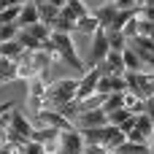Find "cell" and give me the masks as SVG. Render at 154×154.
<instances>
[{
  "mask_svg": "<svg viewBox=\"0 0 154 154\" xmlns=\"http://www.w3.org/2000/svg\"><path fill=\"white\" fill-rule=\"evenodd\" d=\"M76 89H79V79H62V81L49 84V89L43 95V103H41V111H60L62 106L73 103Z\"/></svg>",
  "mask_w": 154,
  "mask_h": 154,
  "instance_id": "cell-1",
  "label": "cell"
},
{
  "mask_svg": "<svg viewBox=\"0 0 154 154\" xmlns=\"http://www.w3.org/2000/svg\"><path fill=\"white\" fill-rule=\"evenodd\" d=\"M84 143H97V146H106L108 152H114L119 143H125V133L114 125H103V127H89V130H79Z\"/></svg>",
  "mask_w": 154,
  "mask_h": 154,
  "instance_id": "cell-2",
  "label": "cell"
},
{
  "mask_svg": "<svg viewBox=\"0 0 154 154\" xmlns=\"http://www.w3.org/2000/svg\"><path fill=\"white\" fill-rule=\"evenodd\" d=\"M51 43H54V51H57V60H62L65 65H70L73 70H79L81 76L87 73V65L79 60L76 54V43L70 41L68 32H51Z\"/></svg>",
  "mask_w": 154,
  "mask_h": 154,
  "instance_id": "cell-3",
  "label": "cell"
},
{
  "mask_svg": "<svg viewBox=\"0 0 154 154\" xmlns=\"http://www.w3.org/2000/svg\"><path fill=\"white\" fill-rule=\"evenodd\" d=\"M30 135H32V125L30 119L22 116V111H11V125H8V138L11 143H30Z\"/></svg>",
  "mask_w": 154,
  "mask_h": 154,
  "instance_id": "cell-4",
  "label": "cell"
},
{
  "mask_svg": "<svg viewBox=\"0 0 154 154\" xmlns=\"http://www.w3.org/2000/svg\"><path fill=\"white\" fill-rule=\"evenodd\" d=\"M32 119H35V125H38V127H51V130H57V133L73 130L70 119H65V116H62V114H57V111H35V114H32Z\"/></svg>",
  "mask_w": 154,
  "mask_h": 154,
  "instance_id": "cell-5",
  "label": "cell"
},
{
  "mask_svg": "<svg viewBox=\"0 0 154 154\" xmlns=\"http://www.w3.org/2000/svg\"><path fill=\"white\" fill-rule=\"evenodd\" d=\"M135 54H138V60L152 70L154 68V41L152 38H146V35H135V38H130V43H127Z\"/></svg>",
  "mask_w": 154,
  "mask_h": 154,
  "instance_id": "cell-6",
  "label": "cell"
},
{
  "mask_svg": "<svg viewBox=\"0 0 154 154\" xmlns=\"http://www.w3.org/2000/svg\"><path fill=\"white\" fill-rule=\"evenodd\" d=\"M106 54H108V30L97 27L95 35H92V49H89V62H92V68L100 65V62L106 60Z\"/></svg>",
  "mask_w": 154,
  "mask_h": 154,
  "instance_id": "cell-7",
  "label": "cell"
},
{
  "mask_svg": "<svg viewBox=\"0 0 154 154\" xmlns=\"http://www.w3.org/2000/svg\"><path fill=\"white\" fill-rule=\"evenodd\" d=\"M57 154H84V138L76 127L60 133V152Z\"/></svg>",
  "mask_w": 154,
  "mask_h": 154,
  "instance_id": "cell-8",
  "label": "cell"
},
{
  "mask_svg": "<svg viewBox=\"0 0 154 154\" xmlns=\"http://www.w3.org/2000/svg\"><path fill=\"white\" fill-rule=\"evenodd\" d=\"M76 122H79V127H81V130H89V127H103V125H108V116H106V111H103V108H92V111L79 114V116H76Z\"/></svg>",
  "mask_w": 154,
  "mask_h": 154,
  "instance_id": "cell-9",
  "label": "cell"
},
{
  "mask_svg": "<svg viewBox=\"0 0 154 154\" xmlns=\"http://www.w3.org/2000/svg\"><path fill=\"white\" fill-rule=\"evenodd\" d=\"M111 92H127V84L122 76H108L103 73L97 81V95H111Z\"/></svg>",
  "mask_w": 154,
  "mask_h": 154,
  "instance_id": "cell-10",
  "label": "cell"
},
{
  "mask_svg": "<svg viewBox=\"0 0 154 154\" xmlns=\"http://www.w3.org/2000/svg\"><path fill=\"white\" fill-rule=\"evenodd\" d=\"M100 65H103V73H108V76H122V73H125L122 51H108V54H106V60H103Z\"/></svg>",
  "mask_w": 154,
  "mask_h": 154,
  "instance_id": "cell-11",
  "label": "cell"
},
{
  "mask_svg": "<svg viewBox=\"0 0 154 154\" xmlns=\"http://www.w3.org/2000/svg\"><path fill=\"white\" fill-rule=\"evenodd\" d=\"M116 14H119V8L114 5V3H106V5H100L92 16L97 19V24L103 27V30H108L111 24H114V19H116Z\"/></svg>",
  "mask_w": 154,
  "mask_h": 154,
  "instance_id": "cell-12",
  "label": "cell"
},
{
  "mask_svg": "<svg viewBox=\"0 0 154 154\" xmlns=\"http://www.w3.org/2000/svg\"><path fill=\"white\" fill-rule=\"evenodd\" d=\"M38 22V5L35 3H22V11H19V19H16V27L22 30V27H30V24H35Z\"/></svg>",
  "mask_w": 154,
  "mask_h": 154,
  "instance_id": "cell-13",
  "label": "cell"
},
{
  "mask_svg": "<svg viewBox=\"0 0 154 154\" xmlns=\"http://www.w3.org/2000/svg\"><path fill=\"white\" fill-rule=\"evenodd\" d=\"M62 14H65L68 19L79 22V19H81V16H87L89 11H87V3H81V0H65V5H62Z\"/></svg>",
  "mask_w": 154,
  "mask_h": 154,
  "instance_id": "cell-14",
  "label": "cell"
},
{
  "mask_svg": "<svg viewBox=\"0 0 154 154\" xmlns=\"http://www.w3.org/2000/svg\"><path fill=\"white\" fill-rule=\"evenodd\" d=\"M114 154H152V146L149 143H133L125 138V143H119L114 149Z\"/></svg>",
  "mask_w": 154,
  "mask_h": 154,
  "instance_id": "cell-15",
  "label": "cell"
},
{
  "mask_svg": "<svg viewBox=\"0 0 154 154\" xmlns=\"http://www.w3.org/2000/svg\"><path fill=\"white\" fill-rule=\"evenodd\" d=\"M57 16H60V8L57 5H51V3H41L38 5V22H43V24H54L57 22Z\"/></svg>",
  "mask_w": 154,
  "mask_h": 154,
  "instance_id": "cell-16",
  "label": "cell"
},
{
  "mask_svg": "<svg viewBox=\"0 0 154 154\" xmlns=\"http://www.w3.org/2000/svg\"><path fill=\"white\" fill-rule=\"evenodd\" d=\"M122 60H125V70H135V73H143V70H149L141 60H138V54L127 46L125 51H122Z\"/></svg>",
  "mask_w": 154,
  "mask_h": 154,
  "instance_id": "cell-17",
  "label": "cell"
},
{
  "mask_svg": "<svg viewBox=\"0 0 154 154\" xmlns=\"http://www.w3.org/2000/svg\"><path fill=\"white\" fill-rule=\"evenodd\" d=\"M22 54H24V46H22L16 38H14V41H5V43H0V57H8V60H14V62H16Z\"/></svg>",
  "mask_w": 154,
  "mask_h": 154,
  "instance_id": "cell-18",
  "label": "cell"
},
{
  "mask_svg": "<svg viewBox=\"0 0 154 154\" xmlns=\"http://www.w3.org/2000/svg\"><path fill=\"white\" fill-rule=\"evenodd\" d=\"M22 30H27V32H30V35L38 41V43L49 41V38H51V32H54V30H51L49 24H43V22H35V24H30V27H22Z\"/></svg>",
  "mask_w": 154,
  "mask_h": 154,
  "instance_id": "cell-19",
  "label": "cell"
},
{
  "mask_svg": "<svg viewBox=\"0 0 154 154\" xmlns=\"http://www.w3.org/2000/svg\"><path fill=\"white\" fill-rule=\"evenodd\" d=\"M16 81V62L8 57H0V84Z\"/></svg>",
  "mask_w": 154,
  "mask_h": 154,
  "instance_id": "cell-20",
  "label": "cell"
},
{
  "mask_svg": "<svg viewBox=\"0 0 154 154\" xmlns=\"http://www.w3.org/2000/svg\"><path fill=\"white\" fill-rule=\"evenodd\" d=\"M133 130H138V133H141V135H146V138H152V135H154V125H152V119H149V114H146V111L135 116V127H133Z\"/></svg>",
  "mask_w": 154,
  "mask_h": 154,
  "instance_id": "cell-21",
  "label": "cell"
},
{
  "mask_svg": "<svg viewBox=\"0 0 154 154\" xmlns=\"http://www.w3.org/2000/svg\"><path fill=\"white\" fill-rule=\"evenodd\" d=\"M51 30H54V32H68V35H70V32L76 30V22L68 19V16L62 14V8H60V16H57V22L51 24Z\"/></svg>",
  "mask_w": 154,
  "mask_h": 154,
  "instance_id": "cell-22",
  "label": "cell"
},
{
  "mask_svg": "<svg viewBox=\"0 0 154 154\" xmlns=\"http://www.w3.org/2000/svg\"><path fill=\"white\" fill-rule=\"evenodd\" d=\"M97 27H100V24H97V19H95L92 14H87V16H81V19L76 22V30H81L84 35H95Z\"/></svg>",
  "mask_w": 154,
  "mask_h": 154,
  "instance_id": "cell-23",
  "label": "cell"
},
{
  "mask_svg": "<svg viewBox=\"0 0 154 154\" xmlns=\"http://www.w3.org/2000/svg\"><path fill=\"white\" fill-rule=\"evenodd\" d=\"M127 38L122 32H108V51H125L127 49Z\"/></svg>",
  "mask_w": 154,
  "mask_h": 154,
  "instance_id": "cell-24",
  "label": "cell"
},
{
  "mask_svg": "<svg viewBox=\"0 0 154 154\" xmlns=\"http://www.w3.org/2000/svg\"><path fill=\"white\" fill-rule=\"evenodd\" d=\"M122 95H125V92H111V95H106V100H103L100 108H103L106 114H108V111H116V108H125V106H122Z\"/></svg>",
  "mask_w": 154,
  "mask_h": 154,
  "instance_id": "cell-25",
  "label": "cell"
},
{
  "mask_svg": "<svg viewBox=\"0 0 154 154\" xmlns=\"http://www.w3.org/2000/svg\"><path fill=\"white\" fill-rule=\"evenodd\" d=\"M16 41H19V43H22L24 49H30V51H38V49H41V43H38V41H35V38H32V35L27 32V30H19Z\"/></svg>",
  "mask_w": 154,
  "mask_h": 154,
  "instance_id": "cell-26",
  "label": "cell"
},
{
  "mask_svg": "<svg viewBox=\"0 0 154 154\" xmlns=\"http://www.w3.org/2000/svg\"><path fill=\"white\" fill-rule=\"evenodd\" d=\"M19 11H22V5H11V8H5V11H0V24H16Z\"/></svg>",
  "mask_w": 154,
  "mask_h": 154,
  "instance_id": "cell-27",
  "label": "cell"
},
{
  "mask_svg": "<svg viewBox=\"0 0 154 154\" xmlns=\"http://www.w3.org/2000/svg\"><path fill=\"white\" fill-rule=\"evenodd\" d=\"M106 116H108V125L119 127V125H122V122H125V119L130 116V111H127V108H116V111H108Z\"/></svg>",
  "mask_w": 154,
  "mask_h": 154,
  "instance_id": "cell-28",
  "label": "cell"
},
{
  "mask_svg": "<svg viewBox=\"0 0 154 154\" xmlns=\"http://www.w3.org/2000/svg\"><path fill=\"white\" fill-rule=\"evenodd\" d=\"M16 35H19V27H16V24H0V43L14 41Z\"/></svg>",
  "mask_w": 154,
  "mask_h": 154,
  "instance_id": "cell-29",
  "label": "cell"
},
{
  "mask_svg": "<svg viewBox=\"0 0 154 154\" xmlns=\"http://www.w3.org/2000/svg\"><path fill=\"white\" fill-rule=\"evenodd\" d=\"M138 35H146V38H152V41H154V22L138 16Z\"/></svg>",
  "mask_w": 154,
  "mask_h": 154,
  "instance_id": "cell-30",
  "label": "cell"
},
{
  "mask_svg": "<svg viewBox=\"0 0 154 154\" xmlns=\"http://www.w3.org/2000/svg\"><path fill=\"white\" fill-rule=\"evenodd\" d=\"M122 35H125V38H127V41H130V38H135V35H138V16H135V19H130V22H127V24H125V30H122Z\"/></svg>",
  "mask_w": 154,
  "mask_h": 154,
  "instance_id": "cell-31",
  "label": "cell"
},
{
  "mask_svg": "<svg viewBox=\"0 0 154 154\" xmlns=\"http://www.w3.org/2000/svg\"><path fill=\"white\" fill-rule=\"evenodd\" d=\"M0 154H24V143H5L0 146Z\"/></svg>",
  "mask_w": 154,
  "mask_h": 154,
  "instance_id": "cell-32",
  "label": "cell"
},
{
  "mask_svg": "<svg viewBox=\"0 0 154 154\" xmlns=\"http://www.w3.org/2000/svg\"><path fill=\"white\" fill-rule=\"evenodd\" d=\"M84 154H114V152H108L106 146H97V143H84Z\"/></svg>",
  "mask_w": 154,
  "mask_h": 154,
  "instance_id": "cell-33",
  "label": "cell"
},
{
  "mask_svg": "<svg viewBox=\"0 0 154 154\" xmlns=\"http://www.w3.org/2000/svg\"><path fill=\"white\" fill-rule=\"evenodd\" d=\"M125 138H127V141H133V143H149V138H146V135H141L138 130H130Z\"/></svg>",
  "mask_w": 154,
  "mask_h": 154,
  "instance_id": "cell-34",
  "label": "cell"
},
{
  "mask_svg": "<svg viewBox=\"0 0 154 154\" xmlns=\"http://www.w3.org/2000/svg\"><path fill=\"white\" fill-rule=\"evenodd\" d=\"M24 154H49V152H46V149H43L41 143H35V141H30V143L24 146Z\"/></svg>",
  "mask_w": 154,
  "mask_h": 154,
  "instance_id": "cell-35",
  "label": "cell"
},
{
  "mask_svg": "<svg viewBox=\"0 0 154 154\" xmlns=\"http://www.w3.org/2000/svg\"><path fill=\"white\" fill-rule=\"evenodd\" d=\"M133 127H135V114H130V116H127V119H125V122L119 125V130H122L125 135H127V133H130Z\"/></svg>",
  "mask_w": 154,
  "mask_h": 154,
  "instance_id": "cell-36",
  "label": "cell"
},
{
  "mask_svg": "<svg viewBox=\"0 0 154 154\" xmlns=\"http://www.w3.org/2000/svg\"><path fill=\"white\" fill-rule=\"evenodd\" d=\"M119 11H127V8H135V0H111Z\"/></svg>",
  "mask_w": 154,
  "mask_h": 154,
  "instance_id": "cell-37",
  "label": "cell"
},
{
  "mask_svg": "<svg viewBox=\"0 0 154 154\" xmlns=\"http://www.w3.org/2000/svg\"><path fill=\"white\" fill-rule=\"evenodd\" d=\"M24 0H0V11H5V8H11V5H22Z\"/></svg>",
  "mask_w": 154,
  "mask_h": 154,
  "instance_id": "cell-38",
  "label": "cell"
},
{
  "mask_svg": "<svg viewBox=\"0 0 154 154\" xmlns=\"http://www.w3.org/2000/svg\"><path fill=\"white\" fill-rule=\"evenodd\" d=\"M141 16H143V19H149V22H154V8L143 5V8H141Z\"/></svg>",
  "mask_w": 154,
  "mask_h": 154,
  "instance_id": "cell-39",
  "label": "cell"
},
{
  "mask_svg": "<svg viewBox=\"0 0 154 154\" xmlns=\"http://www.w3.org/2000/svg\"><path fill=\"white\" fill-rule=\"evenodd\" d=\"M11 108H14V103H0V116H3V114H8Z\"/></svg>",
  "mask_w": 154,
  "mask_h": 154,
  "instance_id": "cell-40",
  "label": "cell"
},
{
  "mask_svg": "<svg viewBox=\"0 0 154 154\" xmlns=\"http://www.w3.org/2000/svg\"><path fill=\"white\" fill-rule=\"evenodd\" d=\"M46 3H51V5H57V8H62V5H65V0H46Z\"/></svg>",
  "mask_w": 154,
  "mask_h": 154,
  "instance_id": "cell-41",
  "label": "cell"
},
{
  "mask_svg": "<svg viewBox=\"0 0 154 154\" xmlns=\"http://www.w3.org/2000/svg\"><path fill=\"white\" fill-rule=\"evenodd\" d=\"M146 3H149V0H135V5H138V8H143Z\"/></svg>",
  "mask_w": 154,
  "mask_h": 154,
  "instance_id": "cell-42",
  "label": "cell"
},
{
  "mask_svg": "<svg viewBox=\"0 0 154 154\" xmlns=\"http://www.w3.org/2000/svg\"><path fill=\"white\" fill-rule=\"evenodd\" d=\"M146 5H149V8H154V0H149V3H146Z\"/></svg>",
  "mask_w": 154,
  "mask_h": 154,
  "instance_id": "cell-43",
  "label": "cell"
},
{
  "mask_svg": "<svg viewBox=\"0 0 154 154\" xmlns=\"http://www.w3.org/2000/svg\"><path fill=\"white\" fill-rule=\"evenodd\" d=\"M152 152H154V135H152Z\"/></svg>",
  "mask_w": 154,
  "mask_h": 154,
  "instance_id": "cell-44",
  "label": "cell"
},
{
  "mask_svg": "<svg viewBox=\"0 0 154 154\" xmlns=\"http://www.w3.org/2000/svg\"><path fill=\"white\" fill-rule=\"evenodd\" d=\"M152 100H154V95H152Z\"/></svg>",
  "mask_w": 154,
  "mask_h": 154,
  "instance_id": "cell-45",
  "label": "cell"
}]
</instances>
